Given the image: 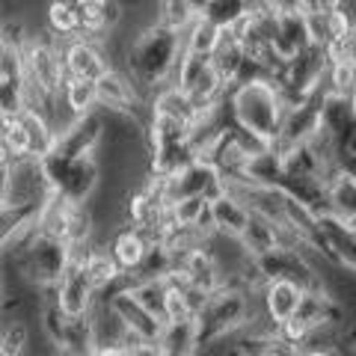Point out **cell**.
I'll return each instance as SVG.
<instances>
[{
  "label": "cell",
  "instance_id": "obj_1",
  "mask_svg": "<svg viewBox=\"0 0 356 356\" xmlns=\"http://www.w3.org/2000/svg\"><path fill=\"white\" fill-rule=\"evenodd\" d=\"M181 54H184L181 33H175L163 24H152L131 39L119 69L131 77L140 98L149 104L152 95L161 86L172 83V74H175V65L181 60Z\"/></svg>",
  "mask_w": 356,
  "mask_h": 356
},
{
  "label": "cell",
  "instance_id": "obj_2",
  "mask_svg": "<svg viewBox=\"0 0 356 356\" xmlns=\"http://www.w3.org/2000/svg\"><path fill=\"white\" fill-rule=\"evenodd\" d=\"M229 110L241 131H247L264 146L280 140L282 119H285V98L276 81H250L229 89Z\"/></svg>",
  "mask_w": 356,
  "mask_h": 356
},
{
  "label": "cell",
  "instance_id": "obj_3",
  "mask_svg": "<svg viewBox=\"0 0 356 356\" xmlns=\"http://www.w3.org/2000/svg\"><path fill=\"white\" fill-rule=\"evenodd\" d=\"M39 170L48 181L51 196L65 199L72 205H86L102 184V163L95 154L86 158H63L57 152H48L39 158Z\"/></svg>",
  "mask_w": 356,
  "mask_h": 356
},
{
  "label": "cell",
  "instance_id": "obj_4",
  "mask_svg": "<svg viewBox=\"0 0 356 356\" xmlns=\"http://www.w3.org/2000/svg\"><path fill=\"white\" fill-rule=\"evenodd\" d=\"M152 181H154V178H152ZM154 184H158L161 199L170 205V202H178V199H191V196L211 199L214 193L222 191V175H220V170L211 161L193 158L187 166H181L178 172H172L170 178H163V181H154Z\"/></svg>",
  "mask_w": 356,
  "mask_h": 356
},
{
  "label": "cell",
  "instance_id": "obj_5",
  "mask_svg": "<svg viewBox=\"0 0 356 356\" xmlns=\"http://www.w3.org/2000/svg\"><path fill=\"white\" fill-rule=\"evenodd\" d=\"M42 291H48L44 303H57V309L63 312V315H69V318H86L89 312H92V306H95V297H98L92 282H89L86 270H83L81 259H77V252H74L72 264L63 270L57 285L42 288Z\"/></svg>",
  "mask_w": 356,
  "mask_h": 356
},
{
  "label": "cell",
  "instance_id": "obj_6",
  "mask_svg": "<svg viewBox=\"0 0 356 356\" xmlns=\"http://www.w3.org/2000/svg\"><path fill=\"white\" fill-rule=\"evenodd\" d=\"M98 297L107 300V306L113 309V315L122 321V327H125L131 341H158L161 339L163 324L137 303V297H134L128 288V280H122V285H116L113 291L98 294Z\"/></svg>",
  "mask_w": 356,
  "mask_h": 356
},
{
  "label": "cell",
  "instance_id": "obj_7",
  "mask_svg": "<svg viewBox=\"0 0 356 356\" xmlns=\"http://www.w3.org/2000/svg\"><path fill=\"white\" fill-rule=\"evenodd\" d=\"M60 57H63L65 77H74V81L95 83L98 77L110 69V60H107V54L102 48V42L86 39V36L60 42Z\"/></svg>",
  "mask_w": 356,
  "mask_h": 356
},
{
  "label": "cell",
  "instance_id": "obj_8",
  "mask_svg": "<svg viewBox=\"0 0 356 356\" xmlns=\"http://www.w3.org/2000/svg\"><path fill=\"white\" fill-rule=\"evenodd\" d=\"M149 247H152V238L143 229L131 226V222H122L107 241V252L113 255V261L122 270V276L137 273V267L143 264V259H146Z\"/></svg>",
  "mask_w": 356,
  "mask_h": 356
},
{
  "label": "cell",
  "instance_id": "obj_9",
  "mask_svg": "<svg viewBox=\"0 0 356 356\" xmlns=\"http://www.w3.org/2000/svg\"><path fill=\"white\" fill-rule=\"evenodd\" d=\"M81 18V36L102 42L110 30H116L122 21V6L119 0H72Z\"/></svg>",
  "mask_w": 356,
  "mask_h": 356
},
{
  "label": "cell",
  "instance_id": "obj_10",
  "mask_svg": "<svg viewBox=\"0 0 356 356\" xmlns=\"http://www.w3.org/2000/svg\"><path fill=\"white\" fill-rule=\"evenodd\" d=\"M208 217H211L214 232H220V235H226V238H241V232L247 229L252 214L235 193L222 187L220 193L208 199Z\"/></svg>",
  "mask_w": 356,
  "mask_h": 356
},
{
  "label": "cell",
  "instance_id": "obj_11",
  "mask_svg": "<svg viewBox=\"0 0 356 356\" xmlns=\"http://www.w3.org/2000/svg\"><path fill=\"white\" fill-rule=\"evenodd\" d=\"M261 306H264V315L273 321L276 327L291 321L300 309V300H303V288L291 280H267L261 288Z\"/></svg>",
  "mask_w": 356,
  "mask_h": 356
},
{
  "label": "cell",
  "instance_id": "obj_12",
  "mask_svg": "<svg viewBox=\"0 0 356 356\" xmlns=\"http://www.w3.org/2000/svg\"><path fill=\"white\" fill-rule=\"evenodd\" d=\"M241 247L247 250L252 259H259V255H267V252H273L276 247H282V243H288L285 238V232L276 226V222L270 220H264V217H250L247 222V229L241 232Z\"/></svg>",
  "mask_w": 356,
  "mask_h": 356
},
{
  "label": "cell",
  "instance_id": "obj_13",
  "mask_svg": "<svg viewBox=\"0 0 356 356\" xmlns=\"http://www.w3.org/2000/svg\"><path fill=\"white\" fill-rule=\"evenodd\" d=\"M243 60H247V48H243V42L232 30H226L222 33V39H220V44H217V51L211 54V65L217 69V74L222 77V83H226L229 89H232V83H235Z\"/></svg>",
  "mask_w": 356,
  "mask_h": 356
},
{
  "label": "cell",
  "instance_id": "obj_14",
  "mask_svg": "<svg viewBox=\"0 0 356 356\" xmlns=\"http://www.w3.org/2000/svg\"><path fill=\"white\" fill-rule=\"evenodd\" d=\"M161 350L166 356H193L196 350V324L193 318H178V321H166L161 330Z\"/></svg>",
  "mask_w": 356,
  "mask_h": 356
},
{
  "label": "cell",
  "instance_id": "obj_15",
  "mask_svg": "<svg viewBox=\"0 0 356 356\" xmlns=\"http://www.w3.org/2000/svg\"><path fill=\"white\" fill-rule=\"evenodd\" d=\"M44 24H48V33L57 42H69L81 36V18H77V9L72 6V0H48Z\"/></svg>",
  "mask_w": 356,
  "mask_h": 356
},
{
  "label": "cell",
  "instance_id": "obj_16",
  "mask_svg": "<svg viewBox=\"0 0 356 356\" xmlns=\"http://www.w3.org/2000/svg\"><path fill=\"white\" fill-rule=\"evenodd\" d=\"M250 13H252L250 0H208L202 9V18L226 33V30H235L238 24H243Z\"/></svg>",
  "mask_w": 356,
  "mask_h": 356
},
{
  "label": "cell",
  "instance_id": "obj_17",
  "mask_svg": "<svg viewBox=\"0 0 356 356\" xmlns=\"http://www.w3.org/2000/svg\"><path fill=\"white\" fill-rule=\"evenodd\" d=\"M60 102L69 113L77 116H86V113H95L98 110V98H95V83L89 81H74V77H65L63 83V92H60Z\"/></svg>",
  "mask_w": 356,
  "mask_h": 356
},
{
  "label": "cell",
  "instance_id": "obj_18",
  "mask_svg": "<svg viewBox=\"0 0 356 356\" xmlns=\"http://www.w3.org/2000/svg\"><path fill=\"white\" fill-rule=\"evenodd\" d=\"M222 39V30L214 27L211 21H205L202 15L193 18V24L181 33V42H184V51L199 54V57H211L217 51V44Z\"/></svg>",
  "mask_w": 356,
  "mask_h": 356
},
{
  "label": "cell",
  "instance_id": "obj_19",
  "mask_svg": "<svg viewBox=\"0 0 356 356\" xmlns=\"http://www.w3.org/2000/svg\"><path fill=\"white\" fill-rule=\"evenodd\" d=\"M27 104H30V95H27L24 72L21 74H0V113L18 116L27 110Z\"/></svg>",
  "mask_w": 356,
  "mask_h": 356
},
{
  "label": "cell",
  "instance_id": "obj_20",
  "mask_svg": "<svg viewBox=\"0 0 356 356\" xmlns=\"http://www.w3.org/2000/svg\"><path fill=\"white\" fill-rule=\"evenodd\" d=\"M30 344V327L18 318L0 321V356H24Z\"/></svg>",
  "mask_w": 356,
  "mask_h": 356
},
{
  "label": "cell",
  "instance_id": "obj_21",
  "mask_svg": "<svg viewBox=\"0 0 356 356\" xmlns=\"http://www.w3.org/2000/svg\"><path fill=\"white\" fill-rule=\"evenodd\" d=\"M193 18H196V13L191 9L187 0H158V24L170 27L175 33H184L193 24Z\"/></svg>",
  "mask_w": 356,
  "mask_h": 356
},
{
  "label": "cell",
  "instance_id": "obj_22",
  "mask_svg": "<svg viewBox=\"0 0 356 356\" xmlns=\"http://www.w3.org/2000/svg\"><path fill=\"white\" fill-rule=\"evenodd\" d=\"M324 86L330 89L332 95H344V98H348L356 89V65L350 60H332V63H327Z\"/></svg>",
  "mask_w": 356,
  "mask_h": 356
},
{
  "label": "cell",
  "instance_id": "obj_23",
  "mask_svg": "<svg viewBox=\"0 0 356 356\" xmlns=\"http://www.w3.org/2000/svg\"><path fill=\"white\" fill-rule=\"evenodd\" d=\"M297 9L303 15H330L339 9V0H297Z\"/></svg>",
  "mask_w": 356,
  "mask_h": 356
},
{
  "label": "cell",
  "instance_id": "obj_24",
  "mask_svg": "<svg viewBox=\"0 0 356 356\" xmlns=\"http://www.w3.org/2000/svg\"><path fill=\"white\" fill-rule=\"evenodd\" d=\"M125 350H128V356H163L158 341H131Z\"/></svg>",
  "mask_w": 356,
  "mask_h": 356
},
{
  "label": "cell",
  "instance_id": "obj_25",
  "mask_svg": "<svg viewBox=\"0 0 356 356\" xmlns=\"http://www.w3.org/2000/svg\"><path fill=\"white\" fill-rule=\"evenodd\" d=\"M9 187H13V161L0 163V205H6Z\"/></svg>",
  "mask_w": 356,
  "mask_h": 356
},
{
  "label": "cell",
  "instance_id": "obj_26",
  "mask_svg": "<svg viewBox=\"0 0 356 356\" xmlns=\"http://www.w3.org/2000/svg\"><path fill=\"white\" fill-rule=\"evenodd\" d=\"M339 9L344 13V18H348L350 30H356V0H339Z\"/></svg>",
  "mask_w": 356,
  "mask_h": 356
},
{
  "label": "cell",
  "instance_id": "obj_27",
  "mask_svg": "<svg viewBox=\"0 0 356 356\" xmlns=\"http://www.w3.org/2000/svg\"><path fill=\"white\" fill-rule=\"evenodd\" d=\"M92 356H128L125 348H95Z\"/></svg>",
  "mask_w": 356,
  "mask_h": 356
},
{
  "label": "cell",
  "instance_id": "obj_28",
  "mask_svg": "<svg viewBox=\"0 0 356 356\" xmlns=\"http://www.w3.org/2000/svg\"><path fill=\"white\" fill-rule=\"evenodd\" d=\"M300 356H341L339 350H327V348H312V350H303Z\"/></svg>",
  "mask_w": 356,
  "mask_h": 356
},
{
  "label": "cell",
  "instance_id": "obj_29",
  "mask_svg": "<svg viewBox=\"0 0 356 356\" xmlns=\"http://www.w3.org/2000/svg\"><path fill=\"white\" fill-rule=\"evenodd\" d=\"M187 3H191V9H193L196 15H202V9H205V3H208V0H187Z\"/></svg>",
  "mask_w": 356,
  "mask_h": 356
},
{
  "label": "cell",
  "instance_id": "obj_30",
  "mask_svg": "<svg viewBox=\"0 0 356 356\" xmlns=\"http://www.w3.org/2000/svg\"><path fill=\"white\" fill-rule=\"evenodd\" d=\"M6 300V276H3V270H0V303Z\"/></svg>",
  "mask_w": 356,
  "mask_h": 356
},
{
  "label": "cell",
  "instance_id": "obj_31",
  "mask_svg": "<svg viewBox=\"0 0 356 356\" xmlns=\"http://www.w3.org/2000/svg\"><path fill=\"white\" fill-rule=\"evenodd\" d=\"M348 102H350V110H353V119H356V89H353V92L348 95Z\"/></svg>",
  "mask_w": 356,
  "mask_h": 356
},
{
  "label": "cell",
  "instance_id": "obj_32",
  "mask_svg": "<svg viewBox=\"0 0 356 356\" xmlns=\"http://www.w3.org/2000/svg\"><path fill=\"white\" fill-rule=\"evenodd\" d=\"M6 161H9V154L3 152V146H0V163H6Z\"/></svg>",
  "mask_w": 356,
  "mask_h": 356
},
{
  "label": "cell",
  "instance_id": "obj_33",
  "mask_svg": "<svg viewBox=\"0 0 356 356\" xmlns=\"http://www.w3.org/2000/svg\"><path fill=\"white\" fill-rule=\"evenodd\" d=\"M163 356H166V353H163Z\"/></svg>",
  "mask_w": 356,
  "mask_h": 356
}]
</instances>
